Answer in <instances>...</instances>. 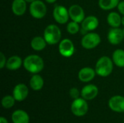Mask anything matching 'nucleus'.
<instances>
[{"mask_svg": "<svg viewBox=\"0 0 124 123\" xmlns=\"http://www.w3.org/2000/svg\"><path fill=\"white\" fill-rule=\"evenodd\" d=\"M23 66L28 72L33 74H37L42 71L44 63L41 57L36 54H31L24 59Z\"/></svg>", "mask_w": 124, "mask_h": 123, "instance_id": "1", "label": "nucleus"}, {"mask_svg": "<svg viewBox=\"0 0 124 123\" xmlns=\"http://www.w3.org/2000/svg\"><path fill=\"white\" fill-rule=\"evenodd\" d=\"M113 70V63L110 57L103 56L100 57L96 63L95 71L100 77L109 76Z\"/></svg>", "mask_w": 124, "mask_h": 123, "instance_id": "2", "label": "nucleus"}, {"mask_svg": "<svg viewBox=\"0 0 124 123\" xmlns=\"http://www.w3.org/2000/svg\"><path fill=\"white\" fill-rule=\"evenodd\" d=\"M44 38L48 44H57L61 38V30L56 25H49L44 31Z\"/></svg>", "mask_w": 124, "mask_h": 123, "instance_id": "3", "label": "nucleus"}, {"mask_svg": "<svg viewBox=\"0 0 124 123\" xmlns=\"http://www.w3.org/2000/svg\"><path fill=\"white\" fill-rule=\"evenodd\" d=\"M72 113L77 117H83L86 115L89 110V105L86 102V100L84 98H78L74 99L71 107Z\"/></svg>", "mask_w": 124, "mask_h": 123, "instance_id": "4", "label": "nucleus"}, {"mask_svg": "<svg viewBox=\"0 0 124 123\" xmlns=\"http://www.w3.org/2000/svg\"><path fill=\"white\" fill-rule=\"evenodd\" d=\"M30 13L33 18L41 19L46 14V7L45 4L40 0H35L31 3L29 8Z\"/></svg>", "mask_w": 124, "mask_h": 123, "instance_id": "5", "label": "nucleus"}, {"mask_svg": "<svg viewBox=\"0 0 124 123\" xmlns=\"http://www.w3.org/2000/svg\"><path fill=\"white\" fill-rule=\"evenodd\" d=\"M101 42V38L96 33H89L84 35L81 39V46L86 49H92L97 47Z\"/></svg>", "mask_w": 124, "mask_h": 123, "instance_id": "6", "label": "nucleus"}, {"mask_svg": "<svg viewBox=\"0 0 124 123\" xmlns=\"http://www.w3.org/2000/svg\"><path fill=\"white\" fill-rule=\"evenodd\" d=\"M58 49L60 54L64 57H70L75 52L74 44L68 38H65L60 42Z\"/></svg>", "mask_w": 124, "mask_h": 123, "instance_id": "7", "label": "nucleus"}, {"mask_svg": "<svg viewBox=\"0 0 124 123\" xmlns=\"http://www.w3.org/2000/svg\"><path fill=\"white\" fill-rule=\"evenodd\" d=\"M53 17L55 21L59 24H65L68 21L70 17L68 9L64 6L57 5L54 7L53 11Z\"/></svg>", "mask_w": 124, "mask_h": 123, "instance_id": "8", "label": "nucleus"}, {"mask_svg": "<svg viewBox=\"0 0 124 123\" xmlns=\"http://www.w3.org/2000/svg\"><path fill=\"white\" fill-rule=\"evenodd\" d=\"M68 12L70 18L73 21H75L78 23L82 22L85 18V13L83 8L78 4H73L70 6L68 9Z\"/></svg>", "mask_w": 124, "mask_h": 123, "instance_id": "9", "label": "nucleus"}, {"mask_svg": "<svg viewBox=\"0 0 124 123\" xmlns=\"http://www.w3.org/2000/svg\"><path fill=\"white\" fill-rule=\"evenodd\" d=\"M108 106L116 112H124V96L117 95L111 97L108 101Z\"/></svg>", "mask_w": 124, "mask_h": 123, "instance_id": "10", "label": "nucleus"}, {"mask_svg": "<svg viewBox=\"0 0 124 123\" xmlns=\"http://www.w3.org/2000/svg\"><path fill=\"white\" fill-rule=\"evenodd\" d=\"M28 95V88L24 83L16 85L12 91V96L17 101H24Z\"/></svg>", "mask_w": 124, "mask_h": 123, "instance_id": "11", "label": "nucleus"}, {"mask_svg": "<svg viewBox=\"0 0 124 123\" xmlns=\"http://www.w3.org/2000/svg\"><path fill=\"white\" fill-rule=\"evenodd\" d=\"M124 38V32L119 28H113L108 34V39L110 43L113 45H118Z\"/></svg>", "mask_w": 124, "mask_h": 123, "instance_id": "12", "label": "nucleus"}, {"mask_svg": "<svg viewBox=\"0 0 124 123\" xmlns=\"http://www.w3.org/2000/svg\"><path fill=\"white\" fill-rule=\"evenodd\" d=\"M99 93V89L97 86L94 84H89L85 86L81 91V97L86 101L92 100L97 97Z\"/></svg>", "mask_w": 124, "mask_h": 123, "instance_id": "13", "label": "nucleus"}, {"mask_svg": "<svg viewBox=\"0 0 124 123\" xmlns=\"http://www.w3.org/2000/svg\"><path fill=\"white\" fill-rule=\"evenodd\" d=\"M99 26V20L97 17L90 15L84 18L81 22L82 30L84 31H92Z\"/></svg>", "mask_w": 124, "mask_h": 123, "instance_id": "14", "label": "nucleus"}, {"mask_svg": "<svg viewBox=\"0 0 124 123\" xmlns=\"http://www.w3.org/2000/svg\"><path fill=\"white\" fill-rule=\"evenodd\" d=\"M96 74L97 73L95 70H94L92 67H86L80 70V71L78 72V77L81 82L87 83L92 80L94 78Z\"/></svg>", "mask_w": 124, "mask_h": 123, "instance_id": "15", "label": "nucleus"}, {"mask_svg": "<svg viewBox=\"0 0 124 123\" xmlns=\"http://www.w3.org/2000/svg\"><path fill=\"white\" fill-rule=\"evenodd\" d=\"M12 120L13 123H29L30 117L26 112L22 109H17L12 113Z\"/></svg>", "mask_w": 124, "mask_h": 123, "instance_id": "16", "label": "nucleus"}, {"mask_svg": "<svg viewBox=\"0 0 124 123\" xmlns=\"http://www.w3.org/2000/svg\"><path fill=\"white\" fill-rule=\"evenodd\" d=\"M12 12L17 16H21L26 11V1L25 0H14L12 3Z\"/></svg>", "mask_w": 124, "mask_h": 123, "instance_id": "17", "label": "nucleus"}, {"mask_svg": "<svg viewBox=\"0 0 124 123\" xmlns=\"http://www.w3.org/2000/svg\"><path fill=\"white\" fill-rule=\"evenodd\" d=\"M23 65L22 59L18 56L10 57L6 63V67L9 70H16L19 69Z\"/></svg>", "mask_w": 124, "mask_h": 123, "instance_id": "18", "label": "nucleus"}, {"mask_svg": "<svg viewBox=\"0 0 124 123\" xmlns=\"http://www.w3.org/2000/svg\"><path fill=\"white\" fill-rule=\"evenodd\" d=\"M30 86L33 91H39L44 86V79L38 74H34L30 80Z\"/></svg>", "mask_w": 124, "mask_h": 123, "instance_id": "19", "label": "nucleus"}, {"mask_svg": "<svg viewBox=\"0 0 124 123\" xmlns=\"http://www.w3.org/2000/svg\"><path fill=\"white\" fill-rule=\"evenodd\" d=\"M46 43H47L44 39V38H42L41 36H36L31 41V46L32 49L38 51L44 49Z\"/></svg>", "mask_w": 124, "mask_h": 123, "instance_id": "20", "label": "nucleus"}, {"mask_svg": "<svg viewBox=\"0 0 124 123\" xmlns=\"http://www.w3.org/2000/svg\"><path fill=\"white\" fill-rule=\"evenodd\" d=\"M121 20L120 14L115 12L109 13L107 17L108 23L112 28H118L121 25Z\"/></svg>", "mask_w": 124, "mask_h": 123, "instance_id": "21", "label": "nucleus"}, {"mask_svg": "<svg viewBox=\"0 0 124 123\" xmlns=\"http://www.w3.org/2000/svg\"><path fill=\"white\" fill-rule=\"evenodd\" d=\"M113 62L114 64L119 67H124V50L116 49L113 54Z\"/></svg>", "mask_w": 124, "mask_h": 123, "instance_id": "22", "label": "nucleus"}, {"mask_svg": "<svg viewBox=\"0 0 124 123\" xmlns=\"http://www.w3.org/2000/svg\"><path fill=\"white\" fill-rule=\"evenodd\" d=\"M120 0H99V6L103 10H110L118 7Z\"/></svg>", "mask_w": 124, "mask_h": 123, "instance_id": "23", "label": "nucleus"}, {"mask_svg": "<svg viewBox=\"0 0 124 123\" xmlns=\"http://www.w3.org/2000/svg\"><path fill=\"white\" fill-rule=\"evenodd\" d=\"M15 99L13 96L7 95L4 96L1 99V105L4 109H10L12 108L15 103Z\"/></svg>", "mask_w": 124, "mask_h": 123, "instance_id": "24", "label": "nucleus"}, {"mask_svg": "<svg viewBox=\"0 0 124 123\" xmlns=\"http://www.w3.org/2000/svg\"><path fill=\"white\" fill-rule=\"evenodd\" d=\"M80 30V27L78 22H75V21H71L70 22H68V25H67V31L72 35H74L76 33H77Z\"/></svg>", "mask_w": 124, "mask_h": 123, "instance_id": "25", "label": "nucleus"}, {"mask_svg": "<svg viewBox=\"0 0 124 123\" xmlns=\"http://www.w3.org/2000/svg\"><path fill=\"white\" fill-rule=\"evenodd\" d=\"M69 94L70 96V97L73 99H76L78 98H79L81 93L79 91V90L77 88H72L70 91H69Z\"/></svg>", "mask_w": 124, "mask_h": 123, "instance_id": "26", "label": "nucleus"}, {"mask_svg": "<svg viewBox=\"0 0 124 123\" xmlns=\"http://www.w3.org/2000/svg\"><path fill=\"white\" fill-rule=\"evenodd\" d=\"M6 63H7V60H6V57L4 56V54L1 52L0 53V68L2 69L6 66Z\"/></svg>", "mask_w": 124, "mask_h": 123, "instance_id": "27", "label": "nucleus"}, {"mask_svg": "<svg viewBox=\"0 0 124 123\" xmlns=\"http://www.w3.org/2000/svg\"><path fill=\"white\" fill-rule=\"evenodd\" d=\"M117 7H118V11L120 12V13L124 15V1H120Z\"/></svg>", "mask_w": 124, "mask_h": 123, "instance_id": "28", "label": "nucleus"}, {"mask_svg": "<svg viewBox=\"0 0 124 123\" xmlns=\"http://www.w3.org/2000/svg\"><path fill=\"white\" fill-rule=\"evenodd\" d=\"M0 123H8L7 120L5 117H0Z\"/></svg>", "mask_w": 124, "mask_h": 123, "instance_id": "29", "label": "nucleus"}, {"mask_svg": "<svg viewBox=\"0 0 124 123\" xmlns=\"http://www.w3.org/2000/svg\"><path fill=\"white\" fill-rule=\"evenodd\" d=\"M47 3H49V4H52V3H54L57 0H45Z\"/></svg>", "mask_w": 124, "mask_h": 123, "instance_id": "30", "label": "nucleus"}, {"mask_svg": "<svg viewBox=\"0 0 124 123\" xmlns=\"http://www.w3.org/2000/svg\"><path fill=\"white\" fill-rule=\"evenodd\" d=\"M26 2H28V3H31V2H33V1H34L35 0H25Z\"/></svg>", "mask_w": 124, "mask_h": 123, "instance_id": "31", "label": "nucleus"}, {"mask_svg": "<svg viewBox=\"0 0 124 123\" xmlns=\"http://www.w3.org/2000/svg\"><path fill=\"white\" fill-rule=\"evenodd\" d=\"M121 24H122V25L124 26V17H122V20H121Z\"/></svg>", "mask_w": 124, "mask_h": 123, "instance_id": "32", "label": "nucleus"}, {"mask_svg": "<svg viewBox=\"0 0 124 123\" xmlns=\"http://www.w3.org/2000/svg\"><path fill=\"white\" fill-rule=\"evenodd\" d=\"M123 32H124V29L123 30Z\"/></svg>", "mask_w": 124, "mask_h": 123, "instance_id": "33", "label": "nucleus"}]
</instances>
